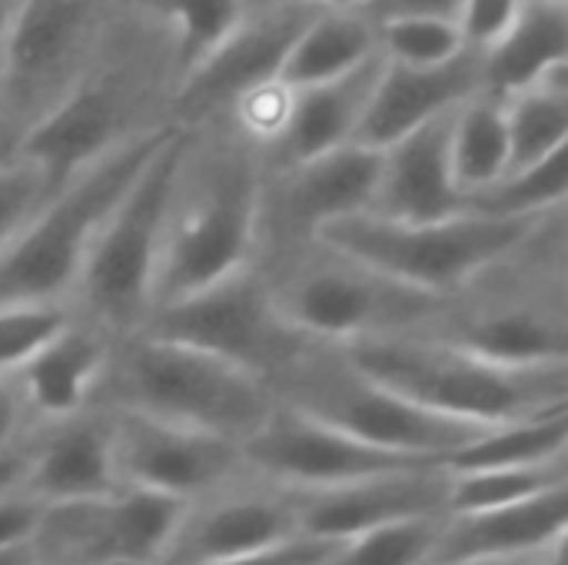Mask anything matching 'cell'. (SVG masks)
<instances>
[{
    "label": "cell",
    "mask_w": 568,
    "mask_h": 565,
    "mask_svg": "<svg viewBox=\"0 0 568 565\" xmlns=\"http://www.w3.org/2000/svg\"><path fill=\"white\" fill-rule=\"evenodd\" d=\"M33 423L27 416V406L20 400V390L13 376H0V453L20 446L30 436Z\"/></svg>",
    "instance_id": "b9f144b4"
},
{
    "label": "cell",
    "mask_w": 568,
    "mask_h": 565,
    "mask_svg": "<svg viewBox=\"0 0 568 565\" xmlns=\"http://www.w3.org/2000/svg\"><path fill=\"white\" fill-rule=\"evenodd\" d=\"M173 130H156L106 153L37 206L0 250V306L67 303L100 223Z\"/></svg>",
    "instance_id": "52a82bcc"
},
{
    "label": "cell",
    "mask_w": 568,
    "mask_h": 565,
    "mask_svg": "<svg viewBox=\"0 0 568 565\" xmlns=\"http://www.w3.org/2000/svg\"><path fill=\"white\" fill-rule=\"evenodd\" d=\"M509 130V170H526L566 150L568 140V67L552 70L529 90L503 97Z\"/></svg>",
    "instance_id": "f1b7e54d"
},
{
    "label": "cell",
    "mask_w": 568,
    "mask_h": 565,
    "mask_svg": "<svg viewBox=\"0 0 568 565\" xmlns=\"http://www.w3.org/2000/svg\"><path fill=\"white\" fill-rule=\"evenodd\" d=\"M70 323H73V310L67 303L0 306V376H13Z\"/></svg>",
    "instance_id": "d590c367"
},
{
    "label": "cell",
    "mask_w": 568,
    "mask_h": 565,
    "mask_svg": "<svg viewBox=\"0 0 568 565\" xmlns=\"http://www.w3.org/2000/svg\"><path fill=\"white\" fill-rule=\"evenodd\" d=\"M568 67V0H523L513 27L483 50V90L513 97Z\"/></svg>",
    "instance_id": "484cf974"
},
{
    "label": "cell",
    "mask_w": 568,
    "mask_h": 565,
    "mask_svg": "<svg viewBox=\"0 0 568 565\" xmlns=\"http://www.w3.org/2000/svg\"><path fill=\"white\" fill-rule=\"evenodd\" d=\"M166 27L180 47L183 73L213 50L243 13V0H116Z\"/></svg>",
    "instance_id": "d6a6232c"
},
{
    "label": "cell",
    "mask_w": 568,
    "mask_h": 565,
    "mask_svg": "<svg viewBox=\"0 0 568 565\" xmlns=\"http://www.w3.org/2000/svg\"><path fill=\"white\" fill-rule=\"evenodd\" d=\"M559 549H566V543L562 546H556V549H546V553H526V556H493V559H469V563H459V565H546Z\"/></svg>",
    "instance_id": "7bdbcfd3"
},
{
    "label": "cell",
    "mask_w": 568,
    "mask_h": 565,
    "mask_svg": "<svg viewBox=\"0 0 568 565\" xmlns=\"http://www.w3.org/2000/svg\"><path fill=\"white\" fill-rule=\"evenodd\" d=\"M379 70H383V57H373L343 77L300 87L280 140L263 153V170L266 173L286 170L313 157L333 153L339 147H349L369 107Z\"/></svg>",
    "instance_id": "cb8c5ba5"
},
{
    "label": "cell",
    "mask_w": 568,
    "mask_h": 565,
    "mask_svg": "<svg viewBox=\"0 0 568 565\" xmlns=\"http://www.w3.org/2000/svg\"><path fill=\"white\" fill-rule=\"evenodd\" d=\"M436 336L503 366L568 363V223L549 213L513 253L446 300Z\"/></svg>",
    "instance_id": "3957f363"
},
{
    "label": "cell",
    "mask_w": 568,
    "mask_h": 565,
    "mask_svg": "<svg viewBox=\"0 0 568 565\" xmlns=\"http://www.w3.org/2000/svg\"><path fill=\"white\" fill-rule=\"evenodd\" d=\"M568 196V147L532 163L526 170H513L483 193L469 196V213L496 216V220H536L566 206Z\"/></svg>",
    "instance_id": "4dcf8cb0"
},
{
    "label": "cell",
    "mask_w": 568,
    "mask_h": 565,
    "mask_svg": "<svg viewBox=\"0 0 568 565\" xmlns=\"http://www.w3.org/2000/svg\"><path fill=\"white\" fill-rule=\"evenodd\" d=\"M523 0H459V30L469 50H489L516 20Z\"/></svg>",
    "instance_id": "74e56055"
},
{
    "label": "cell",
    "mask_w": 568,
    "mask_h": 565,
    "mask_svg": "<svg viewBox=\"0 0 568 565\" xmlns=\"http://www.w3.org/2000/svg\"><path fill=\"white\" fill-rule=\"evenodd\" d=\"M93 406L136 413L243 446L266 423L276 400L246 370L180 343L133 333L110 346Z\"/></svg>",
    "instance_id": "5b68a950"
},
{
    "label": "cell",
    "mask_w": 568,
    "mask_h": 565,
    "mask_svg": "<svg viewBox=\"0 0 568 565\" xmlns=\"http://www.w3.org/2000/svg\"><path fill=\"white\" fill-rule=\"evenodd\" d=\"M568 456V410L539 420L496 426L466 450L453 453L443 466L449 473L503 470V466H539Z\"/></svg>",
    "instance_id": "f546056e"
},
{
    "label": "cell",
    "mask_w": 568,
    "mask_h": 565,
    "mask_svg": "<svg viewBox=\"0 0 568 565\" xmlns=\"http://www.w3.org/2000/svg\"><path fill=\"white\" fill-rule=\"evenodd\" d=\"M369 23H389V20H406V17H443L456 20L459 17V0H363L356 7Z\"/></svg>",
    "instance_id": "60d3db41"
},
{
    "label": "cell",
    "mask_w": 568,
    "mask_h": 565,
    "mask_svg": "<svg viewBox=\"0 0 568 565\" xmlns=\"http://www.w3.org/2000/svg\"><path fill=\"white\" fill-rule=\"evenodd\" d=\"M313 13L316 7L303 3L243 7L230 33L180 77L170 123L190 130L226 117L240 97L276 80Z\"/></svg>",
    "instance_id": "9a60e30c"
},
{
    "label": "cell",
    "mask_w": 568,
    "mask_h": 565,
    "mask_svg": "<svg viewBox=\"0 0 568 565\" xmlns=\"http://www.w3.org/2000/svg\"><path fill=\"white\" fill-rule=\"evenodd\" d=\"M0 565H40L30 546H13V549H0Z\"/></svg>",
    "instance_id": "bcb514c9"
},
{
    "label": "cell",
    "mask_w": 568,
    "mask_h": 565,
    "mask_svg": "<svg viewBox=\"0 0 568 565\" xmlns=\"http://www.w3.org/2000/svg\"><path fill=\"white\" fill-rule=\"evenodd\" d=\"M183 77V57L166 27L140 10L106 0V20L87 70L67 100L23 140L27 160L60 190L106 153L173 127L170 110Z\"/></svg>",
    "instance_id": "6da1fadb"
},
{
    "label": "cell",
    "mask_w": 568,
    "mask_h": 565,
    "mask_svg": "<svg viewBox=\"0 0 568 565\" xmlns=\"http://www.w3.org/2000/svg\"><path fill=\"white\" fill-rule=\"evenodd\" d=\"M243 460L253 476L290 493L333 490V486L436 463V460H416V456L376 450L283 403H276L266 423L243 443Z\"/></svg>",
    "instance_id": "e0dca14e"
},
{
    "label": "cell",
    "mask_w": 568,
    "mask_h": 565,
    "mask_svg": "<svg viewBox=\"0 0 568 565\" xmlns=\"http://www.w3.org/2000/svg\"><path fill=\"white\" fill-rule=\"evenodd\" d=\"M546 565H568V549H559V553H556V556H552Z\"/></svg>",
    "instance_id": "c3c4849f"
},
{
    "label": "cell",
    "mask_w": 568,
    "mask_h": 565,
    "mask_svg": "<svg viewBox=\"0 0 568 565\" xmlns=\"http://www.w3.org/2000/svg\"><path fill=\"white\" fill-rule=\"evenodd\" d=\"M47 196V180L27 160H10L0 167V250L13 240V233L37 213V206Z\"/></svg>",
    "instance_id": "8d00e7d4"
},
{
    "label": "cell",
    "mask_w": 568,
    "mask_h": 565,
    "mask_svg": "<svg viewBox=\"0 0 568 565\" xmlns=\"http://www.w3.org/2000/svg\"><path fill=\"white\" fill-rule=\"evenodd\" d=\"M546 216L496 220L483 213H459L433 223H396L356 213L326 226L320 240L413 290L449 300L483 270L513 253Z\"/></svg>",
    "instance_id": "30bf717a"
},
{
    "label": "cell",
    "mask_w": 568,
    "mask_h": 565,
    "mask_svg": "<svg viewBox=\"0 0 568 565\" xmlns=\"http://www.w3.org/2000/svg\"><path fill=\"white\" fill-rule=\"evenodd\" d=\"M43 509L47 503H40L20 486L0 490V549L30 546L43 519Z\"/></svg>",
    "instance_id": "ab89813d"
},
{
    "label": "cell",
    "mask_w": 568,
    "mask_h": 565,
    "mask_svg": "<svg viewBox=\"0 0 568 565\" xmlns=\"http://www.w3.org/2000/svg\"><path fill=\"white\" fill-rule=\"evenodd\" d=\"M140 333L210 353L266 386L313 343L283 320L256 266L153 310Z\"/></svg>",
    "instance_id": "7c38bea8"
},
{
    "label": "cell",
    "mask_w": 568,
    "mask_h": 565,
    "mask_svg": "<svg viewBox=\"0 0 568 565\" xmlns=\"http://www.w3.org/2000/svg\"><path fill=\"white\" fill-rule=\"evenodd\" d=\"M293 506L303 536L346 543L389 523L449 516V473L443 463H429L333 490L293 493Z\"/></svg>",
    "instance_id": "d6986e66"
},
{
    "label": "cell",
    "mask_w": 568,
    "mask_h": 565,
    "mask_svg": "<svg viewBox=\"0 0 568 565\" xmlns=\"http://www.w3.org/2000/svg\"><path fill=\"white\" fill-rule=\"evenodd\" d=\"M449 163L463 196H476L509 170V130L506 103L493 93H476L453 113L449 127Z\"/></svg>",
    "instance_id": "83f0119b"
},
{
    "label": "cell",
    "mask_w": 568,
    "mask_h": 565,
    "mask_svg": "<svg viewBox=\"0 0 568 565\" xmlns=\"http://www.w3.org/2000/svg\"><path fill=\"white\" fill-rule=\"evenodd\" d=\"M379 57L399 67H443L466 53V40L456 20L443 17H406L376 27Z\"/></svg>",
    "instance_id": "e575fe53"
},
{
    "label": "cell",
    "mask_w": 568,
    "mask_h": 565,
    "mask_svg": "<svg viewBox=\"0 0 568 565\" xmlns=\"http://www.w3.org/2000/svg\"><path fill=\"white\" fill-rule=\"evenodd\" d=\"M183 513L186 503L150 490L47 503L30 549L40 565H160Z\"/></svg>",
    "instance_id": "4fadbf2b"
},
{
    "label": "cell",
    "mask_w": 568,
    "mask_h": 565,
    "mask_svg": "<svg viewBox=\"0 0 568 565\" xmlns=\"http://www.w3.org/2000/svg\"><path fill=\"white\" fill-rule=\"evenodd\" d=\"M106 413L113 426V466L123 490H150L190 506L253 476L243 446L230 440L136 413Z\"/></svg>",
    "instance_id": "2e32d148"
},
{
    "label": "cell",
    "mask_w": 568,
    "mask_h": 565,
    "mask_svg": "<svg viewBox=\"0 0 568 565\" xmlns=\"http://www.w3.org/2000/svg\"><path fill=\"white\" fill-rule=\"evenodd\" d=\"M106 0H17L0 37V87L17 153L87 70Z\"/></svg>",
    "instance_id": "8fae6325"
},
{
    "label": "cell",
    "mask_w": 568,
    "mask_h": 565,
    "mask_svg": "<svg viewBox=\"0 0 568 565\" xmlns=\"http://www.w3.org/2000/svg\"><path fill=\"white\" fill-rule=\"evenodd\" d=\"M556 486H568V456L566 460H552V463H539V466L449 473V513L516 506V503L536 500Z\"/></svg>",
    "instance_id": "1f68e13d"
},
{
    "label": "cell",
    "mask_w": 568,
    "mask_h": 565,
    "mask_svg": "<svg viewBox=\"0 0 568 565\" xmlns=\"http://www.w3.org/2000/svg\"><path fill=\"white\" fill-rule=\"evenodd\" d=\"M110 346V336L73 316L63 333H57L30 363H23L13 373V383L30 423L50 426L87 413L106 370Z\"/></svg>",
    "instance_id": "d4e9b609"
},
{
    "label": "cell",
    "mask_w": 568,
    "mask_h": 565,
    "mask_svg": "<svg viewBox=\"0 0 568 565\" xmlns=\"http://www.w3.org/2000/svg\"><path fill=\"white\" fill-rule=\"evenodd\" d=\"M17 160V143L10 137V123H7V103H3V87H0V167Z\"/></svg>",
    "instance_id": "f6af8a7d"
},
{
    "label": "cell",
    "mask_w": 568,
    "mask_h": 565,
    "mask_svg": "<svg viewBox=\"0 0 568 565\" xmlns=\"http://www.w3.org/2000/svg\"><path fill=\"white\" fill-rule=\"evenodd\" d=\"M453 113L413 130L379 153V176L366 213L396 223H433L469 213V200L456 186L449 163Z\"/></svg>",
    "instance_id": "7402d4cb"
},
{
    "label": "cell",
    "mask_w": 568,
    "mask_h": 565,
    "mask_svg": "<svg viewBox=\"0 0 568 565\" xmlns=\"http://www.w3.org/2000/svg\"><path fill=\"white\" fill-rule=\"evenodd\" d=\"M180 147L183 130L176 127L100 223L67 296L73 316L113 343L140 333L150 316L153 273Z\"/></svg>",
    "instance_id": "9c48e42d"
},
{
    "label": "cell",
    "mask_w": 568,
    "mask_h": 565,
    "mask_svg": "<svg viewBox=\"0 0 568 565\" xmlns=\"http://www.w3.org/2000/svg\"><path fill=\"white\" fill-rule=\"evenodd\" d=\"M446 516L403 519L343 543L329 565H429Z\"/></svg>",
    "instance_id": "836d02e7"
},
{
    "label": "cell",
    "mask_w": 568,
    "mask_h": 565,
    "mask_svg": "<svg viewBox=\"0 0 568 565\" xmlns=\"http://www.w3.org/2000/svg\"><path fill=\"white\" fill-rule=\"evenodd\" d=\"M273 400L359 443L386 453L446 463L453 453L476 443L479 426L436 416L383 383L369 380L333 343H310L273 383Z\"/></svg>",
    "instance_id": "ba28073f"
},
{
    "label": "cell",
    "mask_w": 568,
    "mask_h": 565,
    "mask_svg": "<svg viewBox=\"0 0 568 565\" xmlns=\"http://www.w3.org/2000/svg\"><path fill=\"white\" fill-rule=\"evenodd\" d=\"M343 353L396 396L479 430L568 410V363L503 366L423 333L359 340Z\"/></svg>",
    "instance_id": "277c9868"
},
{
    "label": "cell",
    "mask_w": 568,
    "mask_h": 565,
    "mask_svg": "<svg viewBox=\"0 0 568 565\" xmlns=\"http://www.w3.org/2000/svg\"><path fill=\"white\" fill-rule=\"evenodd\" d=\"M270 3H303V7H316V10H346V7H359L363 0H243V7H270Z\"/></svg>",
    "instance_id": "ee69618b"
},
{
    "label": "cell",
    "mask_w": 568,
    "mask_h": 565,
    "mask_svg": "<svg viewBox=\"0 0 568 565\" xmlns=\"http://www.w3.org/2000/svg\"><path fill=\"white\" fill-rule=\"evenodd\" d=\"M300 536L293 493L260 476L186 506L160 565H223Z\"/></svg>",
    "instance_id": "ac0fdd59"
},
{
    "label": "cell",
    "mask_w": 568,
    "mask_h": 565,
    "mask_svg": "<svg viewBox=\"0 0 568 565\" xmlns=\"http://www.w3.org/2000/svg\"><path fill=\"white\" fill-rule=\"evenodd\" d=\"M568 536V486L536 500L476 513H449L443 519L433 563L459 565L493 556H526L562 546Z\"/></svg>",
    "instance_id": "603a6c76"
},
{
    "label": "cell",
    "mask_w": 568,
    "mask_h": 565,
    "mask_svg": "<svg viewBox=\"0 0 568 565\" xmlns=\"http://www.w3.org/2000/svg\"><path fill=\"white\" fill-rule=\"evenodd\" d=\"M290 326L316 343L429 333L446 310L443 296L413 290L316 240L266 263H253Z\"/></svg>",
    "instance_id": "8992f818"
},
{
    "label": "cell",
    "mask_w": 568,
    "mask_h": 565,
    "mask_svg": "<svg viewBox=\"0 0 568 565\" xmlns=\"http://www.w3.org/2000/svg\"><path fill=\"white\" fill-rule=\"evenodd\" d=\"M13 7H17V0H0V37H3V30H7V23H10Z\"/></svg>",
    "instance_id": "7dc6e473"
},
{
    "label": "cell",
    "mask_w": 568,
    "mask_h": 565,
    "mask_svg": "<svg viewBox=\"0 0 568 565\" xmlns=\"http://www.w3.org/2000/svg\"><path fill=\"white\" fill-rule=\"evenodd\" d=\"M379 57V33L356 7L316 10L300 30L280 80L290 87H313L356 70L359 63Z\"/></svg>",
    "instance_id": "4316f807"
},
{
    "label": "cell",
    "mask_w": 568,
    "mask_h": 565,
    "mask_svg": "<svg viewBox=\"0 0 568 565\" xmlns=\"http://www.w3.org/2000/svg\"><path fill=\"white\" fill-rule=\"evenodd\" d=\"M20 490L40 503H80L106 500L120 493V476L113 466V426L110 413L90 406L87 413L33 426L27 436V466Z\"/></svg>",
    "instance_id": "44dd1931"
},
{
    "label": "cell",
    "mask_w": 568,
    "mask_h": 565,
    "mask_svg": "<svg viewBox=\"0 0 568 565\" xmlns=\"http://www.w3.org/2000/svg\"><path fill=\"white\" fill-rule=\"evenodd\" d=\"M476 93H483L479 50H466L443 67H399L383 60L379 80L353 143L383 153L413 130L459 110Z\"/></svg>",
    "instance_id": "ffe728a7"
},
{
    "label": "cell",
    "mask_w": 568,
    "mask_h": 565,
    "mask_svg": "<svg viewBox=\"0 0 568 565\" xmlns=\"http://www.w3.org/2000/svg\"><path fill=\"white\" fill-rule=\"evenodd\" d=\"M376 176L379 153L356 143L286 170L263 173L253 263H266L316 243L326 226L366 213Z\"/></svg>",
    "instance_id": "5bb4252c"
},
{
    "label": "cell",
    "mask_w": 568,
    "mask_h": 565,
    "mask_svg": "<svg viewBox=\"0 0 568 565\" xmlns=\"http://www.w3.org/2000/svg\"><path fill=\"white\" fill-rule=\"evenodd\" d=\"M263 173V153L230 117L183 130L150 313L253 266Z\"/></svg>",
    "instance_id": "7a4b0ae2"
},
{
    "label": "cell",
    "mask_w": 568,
    "mask_h": 565,
    "mask_svg": "<svg viewBox=\"0 0 568 565\" xmlns=\"http://www.w3.org/2000/svg\"><path fill=\"white\" fill-rule=\"evenodd\" d=\"M343 549L339 539H316V536H290V539H280L273 546H263L243 559H233V563L223 565H329L333 556Z\"/></svg>",
    "instance_id": "f35d334b"
}]
</instances>
